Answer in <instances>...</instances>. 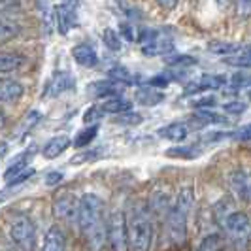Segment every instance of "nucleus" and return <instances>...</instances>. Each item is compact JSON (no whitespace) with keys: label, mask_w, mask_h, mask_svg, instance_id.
<instances>
[{"label":"nucleus","mask_w":251,"mask_h":251,"mask_svg":"<svg viewBox=\"0 0 251 251\" xmlns=\"http://www.w3.org/2000/svg\"><path fill=\"white\" fill-rule=\"evenodd\" d=\"M75 223L85 236L91 250H99L104 244V202L99 195L87 193L79 199Z\"/></svg>","instance_id":"obj_1"},{"label":"nucleus","mask_w":251,"mask_h":251,"mask_svg":"<svg viewBox=\"0 0 251 251\" xmlns=\"http://www.w3.org/2000/svg\"><path fill=\"white\" fill-rule=\"evenodd\" d=\"M128 251H151L153 246V221L146 208L136 206L126 221Z\"/></svg>","instance_id":"obj_2"},{"label":"nucleus","mask_w":251,"mask_h":251,"mask_svg":"<svg viewBox=\"0 0 251 251\" xmlns=\"http://www.w3.org/2000/svg\"><path fill=\"white\" fill-rule=\"evenodd\" d=\"M8 234L21 251H34L36 248V225L26 214L17 212V214L10 215Z\"/></svg>","instance_id":"obj_3"},{"label":"nucleus","mask_w":251,"mask_h":251,"mask_svg":"<svg viewBox=\"0 0 251 251\" xmlns=\"http://www.w3.org/2000/svg\"><path fill=\"white\" fill-rule=\"evenodd\" d=\"M104 238L112 251H128L126 217L123 210H113L104 221Z\"/></svg>","instance_id":"obj_4"},{"label":"nucleus","mask_w":251,"mask_h":251,"mask_svg":"<svg viewBox=\"0 0 251 251\" xmlns=\"http://www.w3.org/2000/svg\"><path fill=\"white\" fill-rule=\"evenodd\" d=\"M221 226L225 228L226 236L236 248L238 246H244V250L248 248V244H250V215L246 212H232Z\"/></svg>","instance_id":"obj_5"},{"label":"nucleus","mask_w":251,"mask_h":251,"mask_svg":"<svg viewBox=\"0 0 251 251\" xmlns=\"http://www.w3.org/2000/svg\"><path fill=\"white\" fill-rule=\"evenodd\" d=\"M187 219L189 215L181 214L174 206L166 214V232H168V238L172 244L179 246L185 242V238H187Z\"/></svg>","instance_id":"obj_6"},{"label":"nucleus","mask_w":251,"mask_h":251,"mask_svg":"<svg viewBox=\"0 0 251 251\" xmlns=\"http://www.w3.org/2000/svg\"><path fill=\"white\" fill-rule=\"evenodd\" d=\"M77 204L79 199L70 191H63L57 195V199L53 202V212L57 217H61L64 221H75L77 217Z\"/></svg>","instance_id":"obj_7"},{"label":"nucleus","mask_w":251,"mask_h":251,"mask_svg":"<svg viewBox=\"0 0 251 251\" xmlns=\"http://www.w3.org/2000/svg\"><path fill=\"white\" fill-rule=\"evenodd\" d=\"M74 85H75L74 77L68 74L66 70H57V72L50 77V81H48V85H46L44 97H46V99L61 97V95H64V93L72 91Z\"/></svg>","instance_id":"obj_8"},{"label":"nucleus","mask_w":251,"mask_h":251,"mask_svg":"<svg viewBox=\"0 0 251 251\" xmlns=\"http://www.w3.org/2000/svg\"><path fill=\"white\" fill-rule=\"evenodd\" d=\"M228 187L232 191V195L242 202H250V176L244 168H236L228 174Z\"/></svg>","instance_id":"obj_9"},{"label":"nucleus","mask_w":251,"mask_h":251,"mask_svg":"<svg viewBox=\"0 0 251 251\" xmlns=\"http://www.w3.org/2000/svg\"><path fill=\"white\" fill-rule=\"evenodd\" d=\"M25 95V85L17 79H0V104H13Z\"/></svg>","instance_id":"obj_10"},{"label":"nucleus","mask_w":251,"mask_h":251,"mask_svg":"<svg viewBox=\"0 0 251 251\" xmlns=\"http://www.w3.org/2000/svg\"><path fill=\"white\" fill-rule=\"evenodd\" d=\"M72 57L83 68H95L99 64V53L91 44H77L72 48Z\"/></svg>","instance_id":"obj_11"},{"label":"nucleus","mask_w":251,"mask_h":251,"mask_svg":"<svg viewBox=\"0 0 251 251\" xmlns=\"http://www.w3.org/2000/svg\"><path fill=\"white\" fill-rule=\"evenodd\" d=\"M55 21L61 34H66L75 25V4H59L55 8Z\"/></svg>","instance_id":"obj_12"},{"label":"nucleus","mask_w":251,"mask_h":251,"mask_svg":"<svg viewBox=\"0 0 251 251\" xmlns=\"http://www.w3.org/2000/svg\"><path fill=\"white\" fill-rule=\"evenodd\" d=\"M70 144H72V140L68 134H57L46 142V146L42 148V155L46 159H57L59 155H63L64 151L70 148Z\"/></svg>","instance_id":"obj_13"},{"label":"nucleus","mask_w":251,"mask_h":251,"mask_svg":"<svg viewBox=\"0 0 251 251\" xmlns=\"http://www.w3.org/2000/svg\"><path fill=\"white\" fill-rule=\"evenodd\" d=\"M42 251H66V234L61 226L53 225L48 228Z\"/></svg>","instance_id":"obj_14"},{"label":"nucleus","mask_w":251,"mask_h":251,"mask_svg":"<svg viewBox=\"0 0 251 251\" xmlns=\"http://www.w3.org/2000/svg\"><path fill=\"white\" fill-rule=\"evenodd\" d=\"M19 34H21L19 21L8 13H0V46L6 42H12L13 38H17Z\"/></svg>","instance_id":"obj_15"},{"label":"nucleus","mask_w":251,"mask_h":251,"mask_svg":"<svg viewBox=\"0 0 251 251\" xmlns=\"http://www.w3.org/2000/svg\"><path fill=\"white\" fill-rule=\"evenodd\" d=\"M119 89H121V85L113 83V81H110L106 77V79H100V81H93L87 87V91L93 97H99V99H106V97L113 99V97H121L119 95Z\"/></svg>","instance_id":"obj_16"},{"label":"nucleus","mask_w":251,"mask_h":251,"mask_svg":"<svg viewBox=\"0 0 251 251\" xmlns=\"http://www.w3.org/2000/svg\"><path fill=\"white\" fill-rule=\"evenodd\" d=\"M26 59L17 53H4L0 51V74H15L25 66Z\"/></svg>","instance_id":"obj_17"},{"label":"nucleus","mask_w":251,"mask_h":251,"mask_svg":"<svg viewBox=\"0 0 251 251\" xmlns=\"http://www.w3.org/2000/svg\"><path fill=\"white\" fill-rule=\"evenodd\" d=\"M157 134L164 140L183 142V140L189 136V126L185 125V123H181V121H174V123H170V125L159 128V132H157Z\"/></svg>","instance_id":"obj_18"},{"label":"nucleus","mask_w":251,"mask_h":251,"mask_svg":"<svg viewBox=\"0 0 251 251\" xmlns=\"http://www.w3.org/2000/svg\"><path fill=\"white\" fill-rule=\"evenodd\" d=\"M193 204H195V187L193 185H183V187L177 191L176 202L172 204L176 210H179L181 214L189 215L193 210Z\"/></svg>","instance_id":"obj_19"},{"label":"nucleus","mask_w":251,"mask_h":251,"mask_svg":"<svg viewBox=\"0 0 251 251\" xmlns=\"http://www.w3.org/2000/svg\"><path fill=\"white\" fill-rule=\"evenodd\" d=\"M99 108H100V112L104 115H108V113H112V115H123V113L130 112L132 104L126 100V99H123V97H113V99H106Z\"/></svg>","instance_id":"obj_20"},{"label":"nucleus","mask_w":251,"mask_h":251,"mask_svg":"<svg viewBox=\"0 0 251 251\" xmlns=\"http://www.w3.org/2000/svg\"><path fill=\"white\" fill-rule=\"evenodd\" d=\"M134 99H136V102L142 104V106L153 108V106H157V104H161V102L164 100V93L157 91V89L144 87V89H138V91H136Z\"/></svg>","instance_id":"obj_21"},{"label":"nucleus","mask_w":251,"mask_h":251,"mask_svg":"<svg viewBox=\"0 0 251 251\" xmlns=\"http://www.w3.org/2000/svg\"><path fill=\"white\" fill-rule=\"evenodd\" d=\"M150 208L153 214L157 215H164L170 212V208H172V201H170V195L168 193H155L153 197H151V202H150Z\"/></svg>","instance_id":"obj_22"},{"label":"nucleus","mask_w":251,"mask_h":251,"mask_svg":"<svg viewBox=\"0 0 251 251\" xmlns=\"http://www.w3.org/2000/svg\"><path fill=\"white\" fill-rule=\"evenodd\" d=\"M226 77L223 74H204L197 83L199 91H217V89L225 87Z\"/></svg>","instance_id":"obj_23"},{"label":"nucleus","mask_w":251,"mask_h":251,"mask_svg":"<svg viewBox=\"0 0 251 251\" xmlns=\"http://www.w3.org/2000/svg\"><path fill=\"white\" fill-rule=\"evenodd\" d=\"M108 79L113 81V83H117V85H132L136 79H134V75L132 72L125 68V66H113L112 70H108Z\"/></svg>","instance_id":"obj_24"},{"label":"nucleus","mask_w":251,"mask_h":251,"mask_svg":"<svg viewBox=\"0 0 251 251\" xmlns=\"http://www.w3.org/2000/svg\"><path fill=\"white\" fill-rule=\"evenodd\" d=\"M30 157H32V153H23V155H19V157H15L13 159V163L6 168V172H4V179H12L15 177L17 174H21V172H25L26 170V164L30 161Z\"/></svg>","instance_id":"obj_25"},{"label":"nucleus","mask_w":251,"mask_h":251,"mask_svg":"<svg viewBox=\"0 0 251 251\" xmlns=\"http://www.w3.org/2000/svg\"><path fill=\"white\" fill-rule=\"evenodd\" d=\"M97 134H99V125H89L85 126L83 130H79L77 134H75L74 138V148H87L89 144L93 142V140L97 138Z\"/></svg>","instance_id":"obj_26"},{"label":"nucleus","mask_w":251,"mask_h":251,"mask_svg":"<svg viewBox=\"0 0 251 251\" xmlns=\"http://www.w3.org/2000/svg\"><path fill=\"white\" fill-rule=\"evenodd\" d=\"M232 212H236V210H234V204H232V201H228V199H221V201L214 206L215 223H217V225H223V223H225V219L232 214Z\"/></svg>","instance_id":"obj_27"},{"label":"nucleus","mask_w":251,"mask_h":251,"mask_svg":"<svg viewBox=\"0 0 251 251\" xmlns=\"http://www.w3.org/2000/svg\"><path fill=\"white\" fill-rule=\"evenodd\" d=\"M195 119L201 121L202 125H223V123H226L225 115L215 113L214 110H199L195 113Z\"/></svg>","instance_id":"obj_28"},{"label":"nucleus","mask_w":251,"mask_h":251,"mask_svg":"<svg viewBox=\"0 0 251 251\" xmlns=\"http://www.w3.org/2000/svg\"><path fill=\"white\" fill-rule=\"evenodd\" d=\"M208 50L215 53V55H223V57H232V55H236L240 51L244 50V48H240L236 44H228V42H214V44H210L208 46Z\"/></svg>","instance_id":"obj_29"},{"label":"nucleus","mask_w":251,"mask_h":251,"mask_svg":"<svg viewBox=\"0 0 251 251\" xmlns=\"http://www.w3.org/2000/svg\"><path fill=\"white\" fill-rule=\"evenodd\" d=\"M223 250V236L221 234H208V236H204L201 240V244H199V248L197 251H221Z\"/></svg>","instance_id":"obj_30"},{"label":"nucleus","mask_w":251,"mask_h":251,"mask_svg":"<svg viewBox=\"0 0 251 251\" xmlns=\"http://www.w3.org/2000/svg\"><path fill=\"white\" fill-rule=\"evenodd\" d=\"M102 42H104V46H106L110 51L123 50V42H121V38H119V34H117V30H113L112 26L104 28V32H102Z\"/></svg>","instance_id":"obj_31"},{"label":"nucleus","mask_w":251,"mask_h":251,"mask_svg":"<svg viewBox=\"0 0 251 251\" xmlns=\"http://www.w3.org/2000/svg\"><path fill=\"white\" fill-rule=\"evenodd\" d=\"M226 64H232V66H242V68H248L250 66V50L244 48V50L232 55V57H226L225 59Z\"/></svg>","instance_id":"obj_32"},{"label":"nucleus","mask_w":251,"mask_h":251,"mask_svg":"<svg viewBox=\"0 0 251 251\" xmlns=\"http://www.w3.org/2000/svg\"><path fill=\"white\" fill-rule=\"evenodd\" d=\"M193 148L187 146H176V148H170L166 150V157H179V159H195L197 153H193Z\"/></svg>","instance_id":"obj_33"},{"label":"nucleus","mask_w":251,"mask_h":251,"mask_svg":"<svg viewBox=\"0 0 251 251\" xmlns=\"http://www.w3.org/2000/svg\"><path fill=\"white\" fill-rule=\"evenodd\" d=\"M168 64L172 66V68H183V66H195L197 64V59L195 57H191V55H177L174 59H168Z\"/></svg>","instance_id":"obj_34"},{"label":"nucleus","mask_w":251,"mask_h":251,"mask_svg":"<svg viewBox=\"0 0 251 251\" xmlns=\"http://www.w3.org/2000/svg\"><path fill=\"white\" fill-rule=\"evenodd\" d=\"M215 104H217V100H215V97H212V95H210V97L206 95V97H202V99H197V100L191 102V106H193L197 112H199V110H212Z\"/></svg>","instance_id":"obj_35"},{"label":"nucleus","mask_w":251,"mask_h":251,"mask_svg":"<svg viewBox=\"0 0 251 251\" xmlns=\"http://www.w3.org/2000/svg\"><path fill=\"white\" fill-rule=\"evenodd\" d=\"M36 174V170L34 168H26L25 172H21V174H17L15 177H12L10 181H8V187H15V185H21V183H25L28 181L30 177Z\"/></svg>","instance_id":"obj_36"},{"label":"nucleus","mask_w":251,"mask_h":251,"mask_svg":"<svg viewBox=\"0 0 251 251\" xmlns=\"http://www.w3.org/2000/svg\"><path fill=\"white\" fill-rule=\"evenodd\" d=\"M230 87L234 89H242V87H248V83H250V77H248V74H244V72H236V74L232 75L228 81H226Z\"/></svg>","instance_id":"obj_37"},{"label":"nucleus","mask_w":251,"mask_h":251,"mask_svg":"<svg viewBox=\"0 0 251 251\" xmlns=\"http://www.w3.org/2000/svg\"><path fill=\"white\" fill-rule=\"evenodd\" d=\"M170 81H172V79H170L168 74H157L148 81V85H150L151 89H163V87H166Z\"/></svg>","instance_id":"obj_38"},{"label":"nucleus","mask_w":251,"mask_h":251,"mask_svg":"<svg viewBox=\"0 0 251 251\" xmlns=\"http://www.w3.org/2000/svg\"><path fill=\"white\" fill-rule=\"evenodd\" d=\"M102 117H104V113L100 112L99 106H91L87 112L83 113V121H85V123H95V125H97V121H100Z\"/></svg>","instance_id":"obj_39"},{"label":"nucleus","mask_w":251,"mask_h":251,"mask_svg":"<svg viewBox=\"0 0 251 251\" xmlns=\"http://www.w3.org/2000/svg\"><path fill=\"white\" fill-rule=\"evenodd\" d=\"M246 102H240V100H234V102H226L223 104V110L226 113H232V115H240V113L246 112Z\"/></svg>","instance_id":"obj_40"},{"label":"nucleus","mask_w":251,"mask_h":251,"mask_svg":"<svg viewBox=\"0 0 251 251\" xmlns=\"http://www.w3.org/2000/svg\"><path fill=\"white\" fill-rule=\"evenodd\" d=\"M140 121H142V115L140 113L126 112L123 115H117V123H121V125H138Z\"/></svg>","instance_id":"obj_41"},{"label":"nucleus","mask_w":251,"mask_h":251,"mask_svg":"<svg viewBox=\"0 0 251 251\" xmlns=\"http://www.w3.org/2000/svg\"><path fill=\"white\" fill-rule=\"evenodd\" d=\"M117 34H121V36L128 40V42H132V40H136V32H134V26L130 25V23H121L119 25V32ZM119 36V38H121Z\"/></svg>","instance_id":"obj_42"},{"label":"nucleus","mask_w":251,"mask_h":251,"mask_svg":"<svg viewBox=\"0 0 251 251\" xmlns=\"http://www.w3.org/2000/svg\"><path fill=\"white\" fill-rule=\"evenodd\" d=\"M63 177H64V174L63 172H50L48 176H46V185L48 187H55V185H59L61 181H63Z\"/></svg>","instance_id":"obj_43"},{"label":"nucleus","mask_w":251,"mask_h":251,"mask_svg":"<svg viewBox=\"0 0 251 251\" xmlns=\"http://www.w3.org/2000/svg\"><path fill=\"white\" fill-rule=\"evenodd\" d=\"M226 136H230V132H210V134H206L204 142H206V144H212V142H221V140H225Z\"/></svg>","instance_id":"obj_44"},{"label":"nucleus","mask_w":251,"mask_h":251,"mask_svg":"<svg viewBox=\"0 0 251 251\" xmlns=\"http://www.w3.org/2000/svg\"><path fill=\"white\" fill-rule=\"evenodd\" d=\"M6 151H8V144H6V142H2V144H0V159L6 155Z\"/></svg>","instance_id":"obj_45"},{"label":"nucleus","mask_w":251,"mask_h":251,"mask_svg":"<svg viewBox=\"0 0 251 251\" xmlns=\"http://www.w3.org/2000/svg\"><path fill=\"white\" fill-rule=\"evenodd\" d=\"M6 126V117H4V113L0 112V130Z\"/></svg>","instance_id":"obj_46"}]
</instances>
